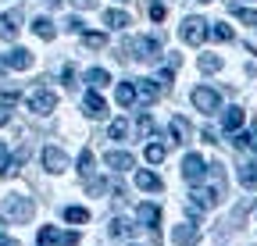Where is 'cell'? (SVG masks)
Segmentation results:
<instances>
[{
  "instance_id": "836d02e7",
  "label": "cell",
  "mask_w": 257,
  "mask_h": 246,
  "mask_svg": "<svg viewBox=\"0 0 257 246\" xmlns=\"http://www.w3.org/2000/svg\"><path fill=\"white\" fill-rule=\"evenodd\" d=\"M232 15H236L239 22H246V25L257 29V11H250V8H232Z\"/></svg>"
},
{
  "instance_id": "b9f144b4",
  "label": "cell",
  "mask_w": 257,
  "mask_h": 246,
  "mask_svg": "<svg viewBox=\"0 0 257 246\" xmlns=\"http://www.w3.org/2000/svg\"><path fill=\"white\" fill-rule=\"evenodd\" d=\"M8 72V57H0V75H4Z\"/></svg>"
},
{
  "instance_id": "e0dca14e",
  "label": "cell",
  "mask_w": 257,
  "mask_h": 246,
  "mask_svg": "<svg viewBox=\"0 0 257 246\" xmlns=\"http://www.w3.org/2000/svg\"><path fill=\"white\" fill-rule=\"evenodd\" d=\"M136 186H140L143 193H157L161 186H165V182H161L154 171H140V175H136Z\"/></svg>"
},
{
  "instance_id": "bcb514c9",
  "label": "cell",
  "mask_w": 257,
  "mask_h": 246,
  "mask_svg": "<svg viewBox=\"0 0 257 246\" xmlns=\"http://www.w3.org/2000/svg\"><path fill=\"white\" fill-rule=\"evenodd\" d=\"M0 225H4V221H0Z\"/></svg>"
},
{
  "instance_id": "7c38bea8",
  "label": "cell",
  "mask_w": 257,
  "mask_h": 246,
  "mask_svg": "<svg viewBox=\"0 0 257 246\" xmlns=\"http://www.w3.org/2000/svg\"><path fill=\"white\" fill-rule=\"evenodd\" d=\"M18 18H22V11L0 15V40H15V36H18Z\"/></svg>"
},
{
  "instance_id": "e575fe53",
  "label": "cell",
  "mask_w": 257,
  "mask_h": 246,
  "mask_svg": "<svg viewBox=\"0 0 257 246\" xmlns=\"http://www.w3.org/2000/svg\"><path fill=\"white\" fill-rule=\"evenodd\" d=\"M107 132H111V139H118V143H121V139L128 136V125H125V121L118 118V121H111V129H107Z\"/></svg>"
},
{
  "instance_id": "52a82bcc",
  "label": "cell",
  "mask_w": 257,
  "mask_h": 246,
  "mask_svg": "<svg viewBox=\"0 0 257 246\" xmlns=\"http://www.w3.org/2000/svg\"><path fill=\"white\" fill-rule=\"evenodd\" d=\"M40 242L43 246H75L79 242V232H57V228L43 225L40 228Z\"/></svg>"
},
{
  "instance_id": "9a60e30c",
  "label": "cell",
  "mask_w": 257,
  "mask_h": 246,
  "mask_svg": "<svg viewBox=\"0 0 257 246\" xmlns=\"http://www.w3.org/2000/svg\"><path fill=\"white\" fill-rule=\"evenodd\" d=\"M8 68H15V72L32 68V54H29V50H22V47H15V50L8 54Z\"/></svg>"
},
{
  "instance_id": "8fae6325",
  "label": "cell",
  "mask_w": 257,
  "mask_h": 246,
  "mask_svg": "<svg viewBox=\"0 0 257 246\" xmlns=\"http://www.w3.org/2000/svg\"><path fill=\"white\" fill-rule=\"evenodd\" d=\"M232 146H236V150H250V153H257V125H250L246 132H239V129H236Z\"/></svg>"
},
{
  "instance_id": "d4e9b609",
  "label": "cell",
  "mask_w": 257,
  "mask_h": 246,
  "mask_svg": "<svg viewBox=\"0 0 257 246\" xmlns=\"http://www.w3.org/2000/svg\"><path fill=\"white\" fill-rule=\"evenodd\" d=\"M168 132L175 136V143H186V136H189V125H186V118H172Z\"/></svg>"
},
{
  "instance_id": "7bdbcfd3",
  "label": "cell",
  "mask_w": 257,
  "mask_h": 246,
  "mask_svg": "<svg viewBox=\"0 0 257 246\" xmlns=\"http://www.w3.org/2000/svg\"><path fill=\"white\" fill-rule=\"evenodd\" d=\"M47 4H50V8H57V4H61V0H47Z\"/></svg>"
},
{
  "instance_id": "d6a6232c",
  "label": "cell",
  "mask_w": 257,
  "mask_h": 246,
  "mask_svg": "<svg viewBox=\"0 0 257 246\" xmlns=\"http://www.w3.org/2000/svg\"><path fill=\"white\" fill-rule=\"evenodd\" d=\"M211 36H214L218 43H232V29H229V25H221V22H214V29H211Z\"/></svg>"
},
{
  "instance_id": "ac0fdd59",
  "label": "cell",
  "mask_w": 257,
  "mask_h": 246,
  "mask_svg": "<svg viewBox=\"0 0 257 246\" xmlns=\"http://www.w3.org/2000/svg\"><path fill=\"white\" fill-rule=\"evenodd\" d=\"M239 182L246 189H257V161H246V164H239Z\"/></svg>"
},
{
  "instance_id": "30bf717a",
  "label": "cell",
  "mask_w": 257,
  "mask_h": 246,
  "mask_svg": "<svg viewBox=\"0 0 257 246\" xmlns=\"http://www.w3.org/2000/svg\"><path fill=\"white\" fill-rule=\"evenodd\" d=\"M136 221H140L143 228H150V232H154V228H157V221H161V210H157L154 203H140V207H136Z\"/></svg>"
},
{
  "instance_id": "4316f807",
  "label": "cell",
  "mask_w": 257,
  "mask_h": 246,
  "mask_svg": "<svg viewBox=\"0 0 257 246\" xmlns=\"http://www.w3.org/2000/svg\"><path fill=\"white\" fill-rule=\"evenodd\" d=\"M15 171H18V168H15V157L8 153V146L0 143V175H15Z\"/></svg>"
},
{
  "instance_id": "5bb4252c",
  "label": "cell",
  "mask_w": 257,
  "mask_h": 246,
  "mask_svg": "<svg viewBox=\"0 0 257 246\" xmlns=\"http://www.w3.org/2000/svg\"><path fill=\"white\" fill-rule=\"evenodd\" d=\"M136 97H140L143 104H154V100L161 97V86H157L154 79H140V82H136Z\"/></svg>"
},
{
  "instance_id": "9c48e42d",
  "label": "cell",
  "mask_w": 257,
  "mask_h": 246,
  "mask_svg": "<svg viewBox=\"0 0 257 246\" xmlns=\"http://www.w3.org/2000/svg\"><path fill=\"white\" fill-rule=\"evenodd\" d=\"M172 239H175L179 246H189V242H197V239H200V228L193 225V221H182V225L172 228Z\"/></svg>"
},
{
  "instance_id": "f1b7e54d",
  "label": "cell",
  "mask_w": 257,
  "mask_h": 246,
  "mask_svg": "<svg viewBox=\"0 0 257 246\" xmlns=\"http://www.w3.org/2000/svg\"><path fill=\"white\" fill-rule=\"evenodd\" d=\"M82 43H86L89 50H100V47H107V36H104V33H82Z\"/></svg>"
},
{
  "instance_id": "d6986e66",
  "label": "cell",
  "mask_w": 257,
  "mask_h": 246,
  "mask_svg": "<svg viewBox=\"0 0 257 246\" xmlns=\"http://www.w3.org/2000/svg\"><path fill=\"white\" fill-rule=\"evenodd\" d=\"M133 104H136V86L118 82V107H133Z\"/></svg>"
},
{
  "instance_id": "4fadbf2b",
  "label": "cell",
  "mask_w": 257,
  "mask_h": 246,
  "mask_svg": "<svg viewBox=\"0 0 257 246\" xmlns=\"http://www.w3.org/2000/svg\"><path fill=\"white\" fill-rule=\"evenodd\" d=\"M133 164H136V157L128 150H111L107 153V168H114V171H128Z\"/></svg>"
},
{
  "instance_id": "277c9868",
  "label": "cell",
  "mask_w": 257,
  "mask_h": 246,
  "mask_svg": "<svg viewBox=\"0 0 257 246\" xmlns=\"http://www.w3.org/2000/svg\"><path fill=\"white\" fill-rule=\"evenodd\" d=\"M157 50H161V43H157V40H147V36L125 43V54H128V57H136V61H157V57H161Z\"/></svg>"
},
{
  "instance_id": "ffe728a7",
  "label": "cell",
  "mask_w": 257,
  "mask_h": 246,
  "mask_svg": "<svg viewBox=\"0 0 257 246\" xmlns=\"http://www.w3.org/2000/svg\"><path fill=\"white\" fill-rule=\"evenodd\" d=\"M221 125L229 129V132H236V129L243 125V107H229V111L221 114Z\"/></svg>"
},
{
  "instance_id": "ee69618b",
  "label": "cell",
  "mask_w": 257,
  "mask_h": 246,
  "mask_svg": "<svg viewBox=\"0 0 257 246\" xmlns=\"http://www.w3.org/2000/svg\"><path fill=\"white\" fill-rule=\"evenodd\" d=\"M200 4H211V0H200Z\"/></svg>"
},
{
  "instance_id": "2e32d148",
  "label": "cell",
  "mask_w": 257,
  "mask_h": 246,
  "mask_svg": "<svg viewBox=\"0 0 257 246\" xmlns=\"http://www.w3.org/2000/svg\"><path fill=\"white\" fill-rule=\"evenodd\" d=\"M82 107H86V114H89V118H96V121H100V118H107V104H104L100 97H96V93H86Z\"/></svg>"
},
{
  "instance_id": "f6af8a7d",
  "label": "cell",
  "mask_w": 257,
  "mask_h": 246,
  "mask_svg": "<svg viewBox=\"0 0 257 246\" xmlns=\"http://www.w3.org/2000/svg\"><path fill=\"white\" fill-rule=\"evenodd\" d=\"M118 4H125V0H118Z\"/></svg>"
},
{
  "instance_id": "1f68e13d",
  "label": "cell",
  "mask_w": 257,
  "mask_h": 246,
  "mask_svg": "<svg viewBox=\"0 0 257 246\" xmlns=\"http://www.w3.org/2000/svg\"><path fill=\"white\" fill-rule=\"evenodd\" d=\"M136 129H140V136H143V139H150V136L157 132V129H154V118H150V114H140V121H136Z\"/></svg>"
},
{
  "instance_id": "83f0119b",
  "label": "cell",
  "mask_w": 257,
  "mask_h": 246,
  "mask_svg": "<svg viewBox=\"0 0 257 246\" xmlns=\"http://www.w3.org/2000/svg\"><path fill=\"white\" fill-rule=\"evenodd\" d=\"M93 164H96V161H93V153L82 150V153H79V171H82V178H93V171H96Z\"/></svg>"
},
{
  "instance_id": "74e56055",
  "label": "cell",
  "mask_w": 257,
  "mask_h": 246,
  "mask_svg": "<svg viewBox=\"0 0 257 246\" xmlns=\"http://www.w3.org/2000/svg\"><path fill=\"white\" fill-rule=\"evenodd\" d=\"M150 18H154V22L165 18V4H154V8H150Z\"/></svg>"
},
{
  "instance_id": "ab89813d",
  "label": "cell",
  "mask_w": 257,
  "mask_h": 246,
  "mask_svg": "<svg viewBox=\"0 0 257 246\" xmlns=\"http://www.w3.org/2000/svg\"><path fill=\"white\" fill-rule=\"evenodd\" d=\"M0 246H18L15 239H8V235H0Z\"/></svg>"
},
{
  "instance_id": "d590c367",
  "label": "cell",
  "mask_w": 257,
  "mask_h": 246,
  "mask_svg": "<svg viewBox=\"0 0 257 246\" xmlns=\"http://www.w3.org/2000/svg\"><path fill=\"white\" fill-rule=\"evenodd\" d=\"M61 82H64V86H75V65H64V72H61Z\"/></svg>"
},
{
  "instance_id": "603a6c76",
  "label": "cell",
  "mask_w": 257,
  "mask_h": 246,
  "mask_svg": "<svg viewBox=\"0 0 257 246\" xmlns=\"http://www.w3.org/2000/svg\"><path fill=\"white\" fill-rule=\"evenodd\" d=\"M104 25L107 29H125L128 25V15L125 11H104Z\"/></svg>"
},
{
  "instance_id": "4dcf8cb0",
  "label": "cell",
  "mask_w": 257,
  "mask_h": 246,
  "mask_svg": "<svg viewBox=\"0 0 257 246\" xmlns=\"http://www.w3.org/2000/svg\"><path fill=\"white\" fill-rule=\"evenodd\" d=\"M218 68H221V57H218V54H204V57H200V72L211 75V72H218Z\"/></svg>"
},
{
  "instance_id": "f35d334b",
  "label": "cell",
  "mask_w": 257,
  "mask_h": 246,
  "mask_svg": "<svg viewBox=\"0 0 257 246\" xmlns=\"http://www.w3.org/2000/svg\"><path fill=\"white\" fill-rule=\"evenodd\" d=\"M8 121H11V107L0 104V125H8Z\"/></svg>"
},
{
  "instance_id": "5b68a950",
  "label": "cell",
  "mask_w": 257,
  "mask_h": 246,
  "mask_svg": "<svg viewBox=\"0 0 257 246\" xmlns=\"http://www.w3.org/2000/svg\"><path fill=\"white\" fill-rule=\"evenodd\" d=\"M193 107L204 111V114H214L221 107V97L214 93V89H207V86H197V89H193Z\"/></svg>"
},
{
  "instance_id": "8992f818",
  "label": "cell",
  "mask_w": 257,
  "mask_h": 246,
  "mask_svg": "<svg viewBox=\"0 0 257 246\" xmlns=\"http://www.w3.org/2000/svg\"><path fill=\"white\" fill-rule=\"evenodd\" d=\"M29 111H32V114H50V111H57V93H50V89H36V93H29Z\"/></svg>"
},
{
  "instance_id": "44dd1931",
  "label": "cell",
  "mask_w": 257,
  "mask_h": 246,
  "mask_svg": "<svg viewBox=\"0 0 257 246\" xmlns=\"http://www.w3.org/2000/svg\"><path fill=\"white\" fill-rule=\"evenodd\" d=\"M32 33H36L40 40H54V36H57V29H54L50 18H36V22H32Z\"/></svg>"
},
{
  "instance_id": "7402d4cb",
  "label": "cell",
  "mask_w": 257,
  "mask_h": 246,
  "mask_svg": "<svg viewBox=\"0 0 257 246\" xmlns=\"http://www.w3.org/2000/svg\"><path fill=\"white\" fill-rule=\"evenodd\" d=\"M133 228H136V225L125 221V218H114V221H111V235H114V239H128V235H133Z\"/></svg>"
},
{
  "instance_id": "7a4b0ae2",
  "label": "cell",
  "mask_w": 257,
  "mask_h": 246,
  "mask_svg": "<svg viewBox=\"0 0 257 246\" xmlns=\"http://www.w3.org/2000/svg\"><path fill=\"white\" fill-rule=\"evenodd\" d=\"M4 214H8L11 221H18V225H22V221H29V218H32V200H29V196H22V193H8V196H4Z\"/></svg>"
},
{
  "instance_id": "cb8c5ba5",
  "label": "cell",
  "mask_w": 257,
  "mask_h": 246,
  "mask_svg": "<svg viewBox=\"0 0 257 246\" xmlns=\"http://www.w3.org/2000/svg\"><path fill=\"white\" fill-rule=\"evenodd\" d=\"M64 221L82 225V221H89V210H86V207H64Z\"/></svg>"
},
{
  "instance_id": "8d00e7d4",
  "label": "cell",
  "mask_w": 257,
  "mask_h": 246,
  "mask_svg": "<svg viewBox=\"0 0 257 246\" xmlns=\"http://www.w3.org/2000/svg\"><path fill=\"white\" fill-rule=\"evenodd\" d=\"M64 29H68V33H82V18H68Z\"/></svg>"
},
{
  "instance_id": "3957f363",
  "label": "cell",
  "mask_w": 257,
  "mask_h": 246,
  "mask_svg": "<svg viewBox=\"0 0 257 246\" xmlns=\"http://www.w3.org/2000/svg\"><path fill=\"white\" fill-rule=\"evenodd\" d=\"M207 175H211V164H204L200 153H186V161H182V178L193 182V186H200Z\"/></svg>"
},
{
  "instance_id": "ba28073f",
  "label": "cell",
  "mask_w": 257,
  "mask_h": 246,
  "mask_svg": "<svg viewBox=\"0 0 257 246\" xmlns=\"http://www.w3.org/2000/svg\"><path fill=\"white\" fill-rule=\"evenodd\" d=\"M43 168H47L50 175H57V171L68 168V157H64L61 146H47V150H43Z\"/></svg>"
},
{
  "instance_id": "484cf974",
  "label": "cell",
  "mask_w": 257,
  "mask_h": 246,
  "mask_svg": "<svg viewBox=\"0 0 257 246\" xmlns=\"http://www.w3.org/2000/svg\"><path fill=\"white\" fill-rule=\"evenodd\" d=\"M86 82H89V86H93V89H104V86H107V82H111V75H107V72H104V68H93V72H89V75H86Z\"/></svg>"
},
{
  "instance_id": "f546056e",
  "label": "cell",
  "mask_w": 257,
  "mask_h": 246,
  "mask_svg": "<svg viewBox=\"0 0 257 246\" xmlns=\"http://www.w3.org/2000/svg\"><path fill=\"white\" fill-rule=\"evenodd\" d=\"M165 153H168L165 143H150V146H147V161H150V164H161V161H165Z\"/></svg>"
},
{
  "instance_id": "6da1fadb",
  "label": "cell",
  "mask_w": 257,
  "mask_h": 246,
  "mask_svg": "<svg viewBox=\"0 0 257 246\" xmlns=\"http://www.w3.org/2000/svg\"><path fill=\"white\" fill-rule=\"evenodd\" d=\"M211 22H204V18H197V15H189L182 25H179V36H182V43H189V47H200L207 36H211V29H207Z\"/></svg>"
},
{
  "instance_id": "60d3db41",
  "label": "cell",
  "mask_w": 257,
  "mask_h": 246,
  "mask_svg": "<svg viewBox=\"0 0 257 246\" xmlns=\"http://www.w3.org/2000/svg\"><path fill=\"white\" fill-rule=\"evenodd\" d=\"M75 4H79V8H93V4H96V0H75Z\"/></svg>"
}]
</instances>
